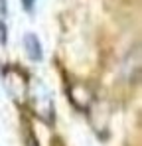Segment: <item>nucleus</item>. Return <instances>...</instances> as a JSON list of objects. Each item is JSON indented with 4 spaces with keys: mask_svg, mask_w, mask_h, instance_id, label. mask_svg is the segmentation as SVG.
<instances>
[{
    "mask_svg": "<svg viewBox=\"0 0 142 146\" xmlns=\"http://www.w3.org/2000/svg\"><path fill=\"white\" fill-rule=\"evenodd\" d=\"M32 109L46 122L53 119V101H51V95L42 81H36V85L32 89Z\"/></svg>",
    "mask_w": 142,
    "mask_h": 146,
    "instance_id": "1",
    "label": "nucleus"
},
{
    "mask_svg": "<svg viewBox=\"0 0 142 146\" xmlns=\"http://www.w3.org/2000/svg\"><path fill=\"white\" fill-rule=\"evenodd\" d=\"M24 49H26V53L32 61H42L44 59V48H42V42L36 34H26L24 36Z\"/></svg>",
    "mask_w": 142,
    "mask_h": 146,
    "instance_id": "2",
    "label": "nucleus"
},
{
    "mask_svg": "<svg viewBox=\"0 0 142 146\" xmlns=\"http://www.w3.org/2000/svg\"><path fill=\"white\" fill-rule=\"evenodd\" d=\"M6 44H8V28L0 20V46H6Z\"/></svg>",
    "mask_w": 142,
    "mask_h": 146,
    "instance_id": "3",
    "label": "nucleus"
},
{
    "mask_svg": "<svg viewBox=\"0 0 142 146\" xmlns=\"http://www.w3.org/2000/svg\"><path fill=\"white\" fill-rule=\"evenodd\" d=\"M20 2H22V8L26 12H32L34 6H36V0H20Z\"/></svg>",
    "mask_w": 142,
    "mask_h": 146,
    "instance_id": "4",
    "label": "nucleus"
},
{
    "mask_svg": "<svg viewBox=\"0 0 142 146\" xmlns=\"http://www.w3.org/2000/svg\"><path fill=\"white\" fill-rule=\"evenodd\" d=\"M8 12V2L6 0H0V16H4Z\"/></svg>",
    "mask_w": 142,
    "mask_h": 146,
    "instance_id": "5",
    "label": "nucleus"
}]
</instances>
